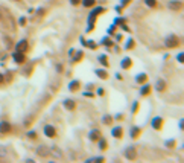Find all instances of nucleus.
I'll return each instance as SVG.
<instances>
[{
	"instance_id": "obj_18",
	"label": "nucleus",
	"mask_w": 184,
	"mask_h": 163,
	"mask_svg": "<svg viewBox=\"0 0 184 163\" xmlns=\"http://www.w3.org/2000/svg\"><path fill=\"white\" fill-rule=\"evenodd\" d=\"M149 90H151V87H149V86L146 84L144 87H141V91H140V93H141L143 96H144V94H148V93H149Z\"/></svg>"
},
{
	"instance_id": "obj_22",
	"label": "nucleus",
	"mask_w": 184,
	"mask_h": 163,
	"mask_svg": "<svg viewBox=\"0 0 184 163\" xmlns=\"http://www.w3.org/2000/svg\"><path fill=\"white\" fill-rule=\"evenodd\" d=\"M131 136H133V137H137V136H139V130H137V128H134L133 131H131Z\"/></svg>"
},
{
	"instance_id": "obj_27",
	"label": "nucleus",
	"mask_w": 184,
	"mask_h": 163,
	"mask_svg": "<svg viewBox=\"0 0 184 163\" xmlns=\"http://www.w3.org/2000/svg\"><path fill=\"white\" fill-rule=\"evenodd\" d=\"M79 2H81V0H70V3H72V5H78Z\"/></svg>"
},
{
	"instance_id": "obj_24",
	"label": "nucleus",
	"mask_w": 184,
	"mask_h": 163,
	"mask_svg": "<svg viewBox=\"0 0 184 163\" xmlns=\"http://www.w3.org/2000/svg\"><path fill=\"white\" fill-rule=\"evenodd\" d=\"M90 162H103L102 157H97V159H90Z\"/></svg>"
},
{
	"instance_id": "obj_28",
	"label": "nucleus",
	"mask_w": 184,
	"mask_h": 163,
	"mask_svg": "<svg viewBox=\"0 0 184 163\" xmlns=\"http://www.w3.org/2000/svg\"><path fill=\"white\" fill-rule=\"evenodd\" d=\"M3 79H5V76H3L2 73H0V84H2V83H3Z\"/></svg>"
},
{
	"instance_id": "obj_3",
	"label": "nucleus",
	"mask_w": 184,
	"mask_h": 163,
	"mask_svg": "<svg viewBox=\"0 0 184 163\" xmlns=\"http://www.w3.org/2000/svg\"><path fill=\"white\" fill-rule=\"evenodd\" d=\"M15 49H17V52H26L28 50V41L26 40H21V41H18L17 43V46H15Z\"/></svg>"
},
{
	"instance_id": "obj_5",
	"label": "nucleus",
	"mask_w": 184,
	"mask_h": 163,
	"mask_svg": "<svg viewBox=\"0 0 184 163\" xmlns=\"http://www.w3.org/2000/svg\"><path fill=\"white\" fill-rule=\"evenodd\" d=\"M12 130V127H11V124H8V122H0V133H9Z\"/></svg>"
},
{
	"instance_id": "obj_8",
	"label": "nucleus",
	"mask_w": 184,
	"mask_h": 163,
	"mask_svg": "<svg viewBox=\"0 0 184 163\" xmlns=\"http://www.w3.org/2000/svg\"><path fill=\"white\" fill-rule=\"evenodd\" d=\"M157 91H164V89H166V83H164V81L163 79H158V81H157Z\"/></svg>"
},
{
	"instance_id": "obj_16",
	"label": "nucleus",
	"mask_w": 184,
	"mask_h": 163,
	"mask_svg": "<svg viewBox=\"0 0 184 163\" xmlns=\"http://www.w3.org/2000/svg\"><path fill=\"white\" fill-rule=\"evenodd\" d=\"M146 79H148V75L141 73V75H139V76H137V83H144Z\"/></svg>"
},
{
	"instance_id": "obj_10",
	"label": "nucleus",
	"mask_w": 184,
	"mask_h": 163,
	"mask_svg": "<svg viewBox=\"0 0 184 163\" xmlns=\"http://www.w3.org/2000/svg\"><path fill=\"white\" fill-rule=\"evenodd\" d=\"M126 157L131 160V159H134L136 157V148H128L126 149Z\"/></svg>"
},
{
	"instance_id": "obj_4",
	"label": "nucleus",
	"mask_w": 184,
	"mask_h": 163,
	"mask_svg": "<svg viewBox=\"0 0 184 163\" xmlns=\"http://www.w3.org/2000/svg\"><path fill=\"white\" fill-rule=\"evenodd\" d=\"M12 57H14V61L18 63V64H20V63H24V60H26L24 53H23V52H17V50H15V53H14Z\"/></svg>"
},
{
	"instance_id": "obj_11",
	"label": "nucleus",
	"mask_w": 184,
	"mask_h": 163,
	"mask_svg": "<svg viewBox=\"0 0 184 163\" xmlns=\"http://www.w3.org/2000/svg\"><path fill=\"white\" fill-rule=\"evenodd\" d=\"M113 136H114V137H122V136H123L122 128H120V127H116V128L113 130Z\"/></svg>"
},
{
	"instance_id": "obj_7",
	"label": "nucleus",
	"mask_w": 184,
	"mask_h": 163,
	"mask_svg": "<svg viewBox=\"0 0 184 163\" xmlns=\"http://www.w3.org/2000/svg\"><path fill=\"white\" fill-rule=\"evenodd\" d=\"M161 124H163V119H160V117H155V119L152 120V127H154L155 130H160V128H161Z\"/></svg>"
},
{
	"instance_id": "obj_19",
	"label": "nucleus",
	"mask_w": 184,
	"mask_h": 163,
	"mask_svg": "<svg viewBox=\"0 0 184 163\" xmlns=\"http://www.w3.org/2000/svg\"><path fill=\"white\" fill-rule=\"evenodd\" d=\"M96 73H97L100 78H103V79L107 78V72H103V70H96Z\"/></svg>"
},
{
	"instance_id": "obj_17",
	"label": "nucleus",
	"mask_w": 184,
	"mask_h": 163,
	"mask_svg": "<svg viewBox=\"0 0 184 163\" xmlns=\"http://www.w3.org/2000/svg\"><path fill=\"white\" fill-rule=\"evenodd\" d=\"M82 3H84V6L90 8V6H95V0H82Z\"/></svg>"
},
{
	"instance_id": "obj_9",
	"label": "nucleus",
	"mask_w": 184,
	"mask_h": 163,
	"mask_svg": "<svg viewBox=\"0 0 184 163\" xmlns=\"http://www.w3.org/2000/svg\"><path fill=\"white\" fill-rule=\"evenodd\" d=\"M181 6H183L181 2H169V8H170V9H174V11L181 9Z\"/></svg>"
},
{
	"instance_id": "obj_13",
	"label": "nucleus",
	"mask_w": 184,
	"mask_h": 163,
	"mask_svg": "<svg viewBox=\"0 0 184 163\" xmlns=\"http://www.w3.org/2000/svg\"><path fill=\"white\" fill-rule=\"evenodd\" d=\"M99 137H100V133H99V131H93V133L90 134V139L93 140V142H96Z\"/></svg>"
},
{
	"instance_id": "obj_14",
	"label": "nucleus",
	"mask_w": 184,
	"mask_h": 163,
	"mask_svg": "<svg viewBox=\"0 0 184 163\" xmlns=\"http://www.w3.org/2000/svg\"><path fill=\"white\" fill-rule=\"evenodd\" d=\"M122 67H123V69H129V67H131V60L129 58H125L122 61Z\"/></svg>"
},
{
	"instance_id": "obj_25",
	"label": "nucleus",
	"mask_w": 184,
	"mask_h": 163,
	"mask_svg": "<svg viewBox=\"0 0 184 163\" xmlns=\"http://www.w3.org/2000/svg\"><path fill=\"white\" fill-rule=\"evenodd\" d=\"M178 61H180V63L184 61V55H183V53H180V55H178Z\"/></svg>"
},
{
	"instance_id": "obj_1",
	"label": "nucleus",
	"mask_w": 184,
	"mask_h": 163,
	"mask_svg": "<svg viewBox=\"0 0 184 163\" xmlns=\"http://www.w3.org/2000/svg\"><path fill=\"white\" fill-rule=\"evenodd\" d=\"M178 44H180V41H178V38H177L175 35H170V37L166 38V46H167V47L172 49V47H177Z\"/></svg>"
},
{
	"instance_id": "obj_21",
	"label": "nucleus",
	"mask_w": 184,
	"mask_h": 163,
	"mask_svg": "<svg viewBox=\"0 0 184 163\" xmlns=\"http://www.w3.org/2000/svg\"><path fill=\"white\" fill-rule=\"evenodd\" d=\"M99 146H100V149H105V148H107V142H105L103 139L99 142Z\"/></svg>"
},
{
	"instance_id": "obj_6",
	"label": "nucleus",
	"mask_w": 184,
	"mask_h": 163,
	"mask_svg": "<svg viewBox=\"0 0 184 163\" xmlns=\"http://www.w3.org/2000/svg\"><path fill=\"white\" fill-rule=\"evenodd\" d=\"M44 134L49 136V137H55V134H56V133H55V128H54V127L47 125V127L44 128Z\"/></svg>"
},
{
	"instance_id": "obj_23",
	"label": "nucleus",
	"mask_w": 184,
	"mask_h": 163,
	"mask_svg": "<svg viewBox=\"0 0 184 163\" xmlns=\"http://www.w3.org/2000/svg\"><path fill=\"white\" fill-rule=\"evenodd\" d=\"M103 124H111V117H103Z\"/></svg>"
},
{
	"instance_id": "obj_29",
	"label": "nucleus",
	"mask_w": 184,
	"mask_h": 163,
	"mask_svg": "<svg viewBox=\"0 0 184 163\" xmlns=\"http://www.w3.org/2000/svg\"><path fill=\"white\" fill-rule=\"evenodd\" d=\"M122 3H123V5H126V3H129V0H123Z\"/></svg>"
},
{
	"instance_id": "obj_12",
	"label": "nucleus",
	"mask_w": 184,
	"mask_h": 163,
	"mask_svg": "<svg viewBox=\"0 0 184 163\" xmlns=\"http://www.w3.org/2000/svg\"><path fill=\"white\" fill-rule=\"evenodd\" d=\"M64 105H65V108H69V110H73V108L76 107V105H75V101H70V99L65 101V102H64Z\"/></svg>"
},
{
	"instance_id": "obj_2",
	"label": "nucleus",
	"mask_w": 184,
	"mask_h": 163,
	"mask_svg": "<svg viewBox=\"0 0 184 163\" xmlns=\"http://www.w3.org/2000/svg\"><path fill=\"white\" fill-rule=\"evenodd\" d=\"M37 153H38V156L46 157V156H49V154H50V149H49L47 146L41 145V146H38V148H37Z\"/></svg>"
},
{
	"instance_id": "obj_26",
	"label": "nucleus",
	"mask_w": 184,
	"mask_h": 163,
	"mask_svg": "<svg viewBox=\"0 0 184 163\" xmlns=\"http://www.w3.org/2000/svg\"><path fill=\"white\" fill-rule=\"evenodd\" d=\"M100 63L107 66V58H105V57H100Z\"/></svg>"
},
{
	"instance_id": "obj_15",
	"label": "nucleus",
	"mask_w": 184,
	"mask_h": 163,
	"mask_svg": "<svg viewBox=\"0 0 184 163\" xmlns=\"http://www.w3.org/2000/svg\"><path fill=\"white\" fill-rule=\"evenodd\" d=\"M144 3H146L149 8H155L157 6V0H144Z\"/></svg>"
},
{
	"instance_id": "obj_20",
	"label": "nucleus",
	"mask_w": 184,
	"mask_h": 163,
	"mask_svg": "<svg viewBox=\"0 0 184 163\" xmlns=\"http://www.w3.org/2000/svg\"><path fill=\"white\" fill-rule=\"evenodd\" d=\"M79 89V83H72L70 84V90H78Z\"/></svg>"
},
{
	"instance_id": "obj_30",
	"label": "nucleus",
	"mask_w": 184,
	"mask_h": 163,
	"mask_svg": "<svg viewBox=\"0 0 184 163\" xmlns=\"http://www.w3.org/2000/svg\"><path fill=\"white\" fill-rule=\"evenodd\" d=\"M2 17H3V15H2V12H0V20H2Z\"/></svg>"
}]
</instances>
